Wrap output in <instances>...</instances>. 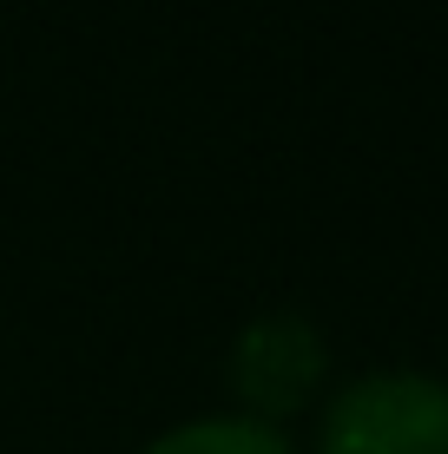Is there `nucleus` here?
<instances>
[{
    "label": "nucleus",
    "mask_w": 448,
    "mask_h": 454,
    "mask_svg": "<svg viewBox=\"0 0 448 454\" xmlns=\"http://www.w3.org/2000/svg\"><path fill=\"white\" fill-rule=\"evenodd\" d=\"M145 454H297V448L257 415H205V421H185V428L159 434Z\"/></svg>",
    "instance_id": "7ed1b4c3"
},
{
    "label": "nucleus",
    "mask_w": 448,
    "mask_h": 454,
    "mask_svg": "<svg viewBox=\"0 0 448 454\" xmlns=\"http://www.w3.org/2000/svg\"><path fill=\"white\" fill-rule=\"evenodd\" d=\"M231 382L251 409L284 415L297 409L303 395L323 382V336L310 317H264L238 336V356H231Z\"/></svg>",
    "instance_id": "f03ea898"
},
{
    "label": "nucleus",
    "mask_w": 448,
    "mask_h": 454,
    "mask_svg": "<svg viewBox=\"0 0 448 454\" xmlns=\"http://www.w3.org/2000/svg\"><path fill=\"white\" fill-rule=\"evenodd\" d=\"M317 454H448V382L422 369L357 375L323 409Z\"/></svg>",
    "instance_id": "f257e3e1"
}]
</instances>
